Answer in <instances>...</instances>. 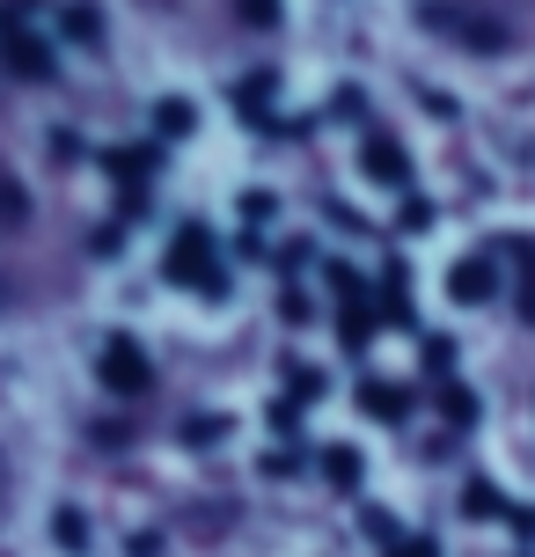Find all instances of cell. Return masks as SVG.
<instances>
[{
  "label": "cell",
  "mask_w": 535,
  "mask_h": 557,
  "mask_svg": "<svg viewBox=\"0 0 535 557\" xmlns=\"http://www.w3.org/2000/svg\"><path fill=\"white\" fill-rule=\"evenodd\" d=\"M264 425H272V433H279L286 447H294V441H301V404H286V396H279V404L264 411Z\"/></svg>",
  "instance_id": "cell-17"
},
{
  "label": "cell",
  "mask_w": 535,
  "mask_h": 557,
  "mask_svg": "<svg viewBox=\"0 0 535 557\" xmlns=\"http://www.w3.org/2000/svg\"><path fill=\"white\" fill-rule=\"evenodd\" d=\"M162 272L176 278V286H198V294H227V272L213 264V235L206 227H184L170 243V257H162Z\"/></svg>",
  "instance_id": "cell-1"
},
{
  "label": "cell",
  "mask_w": 535,
  "mask_h": 557,
  "mask_svg": "<svg viewBox=\"0 0 535 557\" xmlns=\"http://www.w3.org/2000/svg\"><path fill=\"white\" fill-rule=\"evenodd\" d=\"M440 418H448V425H477V396L448 382V389H440Z\"/></svg>",
  "instance_id": "cell-16"
},
{
  "label": "cell",
  "mask_w": 535,
  "mask_h": 557,
  "mask_svg": "<svg viewBox=\"0 0 535 557\" xmlns=\"http://www.w3.org/2000/svg\"><path fill=\"white\" fill-rule=\"evenodd\" d=\"M272 88H279V74H272V66H264V74H250V82L235 88V103L250 111V125H257V133H264V96H272Z\"/></svg>",
  "instance_id": "cell-14"
},
{
  "label": "cell",
  "mask_w": 535,
  "mask_h": 557,
  "mask_svg": "<svg viewBox=\"0 0 535 557\" xmlns=\"http://www.w3.org/2000/svg\"><path fill=\"white\" fill-rule=\"evenodd\" d=\"M103 169H111L117 184H147V176H154V147H111Z\"/></svg>",
  "instance_id": "cell-9"
},
{
  "label": "cell",
  "mask_w": 535,
  "mask_h": 557,
  "mask_svg": "<svg viewBox=\"0 0 535 557\" xmlns=\"http://www.w3.org/2000/svg\"><path fill=\"white\" fill-rule=\"evenodd\" d=\"M331 286H338V331L345 345H366L374 337V323H382V301H374V286H366L360 272H345V264H331Z\"/></svg>",
  "instance_id": "cell-2"
},
{
  "label": "cell",
  "mask_w": 535,
  "mask_h": 557,
  "mask_svg": "<svg viewBox=\"0 0 535 557\" xmlns=\"http://www.w3.org/2000/svg\"><path fill=\"white\" fill-rule=\"evenodd\" d=\"M360 411L382 418V425H403V418H411V389H396V382H360Z\"/></svg>",
  "instance_id": "cell-7"
},
{
  "label": "cell",
  "mask_w": 535,
  "mask_h": 557,
  "mask_svg": "<svg viewBox=\"0 0 535 557\" xmlns=\"http://www.w3.org/2000/svg\"><path fill=\"white\" fill-rule=\"evenodd\" d=\"M184 441H191V447H213V441H221V418H191V425H184Z\"/></svg>",
  "instance_id": "cell-23"
},
{
  "label": "cell",
  "mask_w": 535,
  "mask_h": 557,
  "mask_svg": "<svg viewBox=\"0 0 535 557\" xmlns=\"http://www.w3.org/2000/svg\"><path fill=\"white\" fill-rule=\"evenodd\" d=\"M191 125H198L191 96H162V103H154V133H162V139H184Z\"/></svg>",
  "instance_id": "cell-11"
},
{
  "label": "cell",
  "mask_w": 535,
  "mask_h": 557,
  "mask_svg": "<svg viewBox=\"0 0 535 557\" xmlns=\"http://www.w3.org/2000/svg\"><path fill=\"white\" fill-rule=\"evenodd\" d=\"M389 557H440V543H433V535H411V543H396Z\"/></svg>",
  "instance_id": "cell-25"
},
{
  "label": "cell",
  "mask_w": 535,
  "mask_h": 557,
  "mask_svg": "<svg viewBox=\"0 0 535 557\" xmlns=\"http://www.w3.org/2000/svg\"><path fill=\"white\" fill-rule=\"evenodd\" d=\"M374 301H382V323H396V331H411L419 323V308H411V278H403V264H382V278H374Z\"/></svg>",
  "instance_id": "cell-6"
},
{
  "label": "cell",
  "mask_w": 535,
  "mask_h": 557,
  "mask_svg": "<svg viewBox=\"0 0 535 557\" xmlns=\"http://www.w3.org/2000/svg\"><path fill=\"white\" fill-rule=\"evenodd\" d=\"M52 535H59V550H66V557L88 550V521L74 513V506H59V513H52Z\"/></svg>",
  "instance_id": "cell-15"
},
{
  "label": "cell",
  "mask_w": 535,
  "mask_h": 557,
  "mask_svg": "<svg viewBox=\"0 0 535 557\" xmlns=\"http://www.w3.org/2000/svg\"><path fill=\"white\" fill-rule=\"evenodd\" d=\"M507 521H513V535H521V543H535V506H507Z\"/></svg>",
  "instance_id": "cell-24"
},
{
  "label": "cell",
  "mask_w": 535,
  "mask_h": 557,
  "mask_svg": "<svg viewBox=\"0 0 535 557\" xmlns=\"http://www.w3.org/2000/svg\"><path fill=\"white\" fill-rule=\"evenodd\" d=\"M425 374H433V382H448V374H455V345H448V337H425Z\"/></svg>",
  "instance_id": "cell-20"
},
{
  "label": "cell",
  "mask_w": 535,
  "mask_h": 557,
  "mask_svg": "<svg viewBox=\"0 0 535 557\" xmlns=\"http://www.w3.org/2000/svg\"><path fill=\"white\" fill-rule=\"evenodd\" d=\"M360 470H366V462H360V447H323V476H331V484H338V492H352V484H360Z\"/></svg>",
  "instance_id": "cell-13"
},
{
  "label": "cell",
  "mask_w": 535,
  "mask_h": 557,
  "mask_svg": "<svg viewBox=\"0 0 535 557\" xmlns=\"http://www.w3.org/2000/svg\"><path fill=\"white\" fill-rule=\"evenodd\" d=\"M433 23H448V29H462L477 52H499L507 45V23H492V15H433Z\"/></svg>",
  "instance_id": "cell-8"
},
{
  "label": "cell",
  "mask_w": 535,
  "mask_h": 557,
  "mask_svg": "<svg viewBox=\"0 0 535 557\" xmlns=\"http://www.w3.org/2000/svg\"><path fill=\"white\" fill-rule=\"evenodd\" d=\"M513 257H521V272H528V286H521V315L535 323V250H521V243H513Z\"/></svg>",
  "instance_id": "cell-22"
},
{
  "label": "cell",
  "mask_w": 535,
  "mask_h": 557,
  "mask_svg": "<svg viewBox=\"0 0 535 557\" xmlns=\"http://www.w3.org/2000/svg\"><path fill=\"white\" fill-rule=\"evenodd\" d=\"M103 389H117V396L154 389V367H147V352L133 345V337H111V345H103Z\"/></svg>",
  "instance_id": "cell-3"
},
{
  "label": "cell",
  "mask_w": 535,
  "mask_h": 557,
  "mask_svg": "<svg viewBox=\"0 0 535 557\" xmlns=\"http://www.w3.org/2000/svg\"><path fill=\"white\" fill-rule=\"evenodd\" d=\"M462 513H499V492H492V484H484V476H470V484H462Z\"/></svg>",
  "instance_id": "cell-19"
},
{
  "label": "cell",
  "mask_w": 535,
  "mask_h": 557,
  "mask_svg": "<svg viewBox=\"0 0 535 557\" xmlns=\"http://www.w3.org/2000/svg\"><path fill=\"white\" fill-rule=\"evenodd\" d=\"M242 23H250V29H272V23H279V0H242Z\"/></svg>",
  "instance_id": "cell-21"
},
{
  "label": "cell",
  "mask_w": 535,
  "mask_h": 557,
  "mask_svg": "<svg viewBox=\"0 0 535 557\" xmlns=\"http://www.w3.org/2000/svg\"><path fill=\"white\" fill-rule=\"evenodd\" d=\"M8 66H15V74H52V45H45V37H8Z\"/></svg>",
  "instance_id": "cell-10"
},
{
  "label": "cell",
  "mask_w": 535,
  "mask_h": 557,
  "mask_svg": "<svg viewBox=\"0 0 535 557\" xmlns=\"http://www.w3.org/2000/svg\"><path fill=\"white\" fill-rule=\"evenodd\" d=\"M315 396H323V374L315 367H294L286 374V404H315Z\"/></svg>",
  "instance_id": "cell-18"
},
{
  "label": "cell",
  "mask_w": 535,
  "mask_h": 557,
  "mask_svg": "<svg viewBox=\"0 0 535 557\" xmlns=\"http://www.w3.org/2000/svg\"><path fill=\"white\" fill-rule=\"evenodd\" d=\"M492 286H499L492 257H462V264H448V301H455V308H477V301H492Z\"/></svg>",
  "instance_id": "cell-5"
},
{
  "label": "cell",
  "mask_w": 535,
  "mask_h": 557,
  "mask_svg": "<svg viewBox=\"0 0 535 557\" xmlns=\"http://www.w3.org/2000/svg\"><path fill=\"white\" fill-rule=\"evenodd\" d=\"M360 169L374 176V184H389V191H403L411 184V154L396 147L389 133H366V147H360Z\"/></svg>",
  "instance_id": "cell-4"
},
{
  "label": "cell",
  "mask_w": 535,
  "mask_h": 557,
  "mask_svg": "<svg viewBox=\"0 0 535 557\" xmlns=\"http://www.w3.org/2000/svg\"><path fill=\"white\" fill-rule=\"evenodd\" d=\"M59 29H66L74 45H96V37H103V15H96L88 0H66V8H59Z\"/></svg>",
  "instance_id": "cell-12"
}]
</instances>
